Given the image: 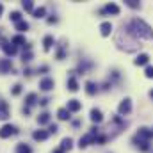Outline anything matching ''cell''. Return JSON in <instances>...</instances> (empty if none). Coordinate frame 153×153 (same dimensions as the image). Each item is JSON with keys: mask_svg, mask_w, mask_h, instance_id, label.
<instances>
[{"mask_svg": "<svg viewBox=\"0 0 153 153\" xmlns=\"http://www.w3.org/2000/svg\"><path fill=\"white\" fill-rule=\"evenodd\" d=\"M132 25L135 27V32H137V34H141L143 38H152V36H153L150 25H146L143 20H134V22H132Z\"/></svg>", "mask_w": 153, "mask_h": 153, "instance_id": "1", "label": "cell"}, {"mask_svg": "<svg viewBox=\"0 0 153 153\" xmlns=\"http://www.w3.org/2000/svg\"><path fill=\"white\" fill-rule=\"evenodd\" d=\"M14 134H18V130H16L13 125H4V126L0 128V137H2V139H5V137H9V135H14Z\"/></svg>", "mask_w": 153, "mask_h": 153, "instance_id": "2", "label": "cell"}, {"mask_svg": "<svg viewBox=\"0 0 153 153\" xmlns=\"http://www.w3.org/2000/svg\"><path fill=\"white\" fill-rule=\"evenodd\" d=\"M119 114H123V116H126V114H130V111H132V102L126 98V100H123L121 103H119Z\"/></svg>", "mask_w": 153, "mask_h": 153, "instance_id": "3", "label": "cell"}, {"mask_svg": "<svg viewBox=\"0 0 153 153\" xmlns=\"http://www.w3.org/2000/svg\"><path fill=\"white\" fill-rule=\"evenodd\" d=\"M53 85H55V82H53V78H43L41 82H39V87L43 89V91H50V89H53Z\"/></svg>", "mask_w": 153, "mask_h": 153, "instance_id": "4", "label": "cell"}, {"mask_svg": "<svg viewBox=\"0 0 153 153\" xmlns=\"http://www.w3.org/2000/svg\"><path fill=\"white\" fill-rule=\"evenodd\" d=\"M11 70H13L11 59H0V73H7Z\"/></svg>", "mask_w": 153, "mask_h": 153, "instance_id": "5", "label": "cell"}, {"mask_svg": "<svg viewBox=\"0 0 153 153\" xmlns=\"http://www.w3.org/2000/svg\"><path fill=\"white\" fill-rule=\"evenodd\" d=\"M70 112H78L80 109H82V103L78 102V100H70L68 102V107H66Z\"/></svg>", "mask_w": 153, "mask_h": 153, "instance_id": "6", "label": "cell"}, {"mask_svg": "<svg viewBox=\"0 0 153 153\" xmlns=\"http://www.w3.org/2000/svg\"><path fill=\"white\" fill-rule=\"evenodd\" d=\"M137 137L148 143V139H152V137H153V132H150L148 128H139V134H137Z\"/></svg>", "mask_w": 153, "mask_h": 153, "instance_id": "7", "label": "cell"}, {"mask_svg": "<svg viewBox=\"0 0 153 153\" xmlns=\"http://www.w3.org/2000/svg\"><path fill=\"white\" fill-rule=\"evenodd\" d=\"M9 117V105L7 102H0V119H7Z\"/></svg>", "mask_w": 153, "mask_h": 153, "instance_id": "8", "label": "cell"}, {"mask_svg": "<svg viewBox=\"0 0 153 153\" xmlns=\"http://www.w3.org/2000/svg\"><path fill=\"white\" fill-rule=\"evenodd\" d=\"M100 30H102V36H109L112 32V23L111 22H103L100 25Z\"/></svg>", "mask_w": 153, "mask_h": 153, "instance_id": "9", "label": "cell"}, {"mask_svg": "<svg viewBox=\"0 0 153 153\" xmlns=\"http://www.w3.org/2000/svg\"><path fill=\"white\" fill-rule=\"evenodd\" d=\"M71 146H73V139H71V137H64V139L61 141V150H62V152L71 150Z\"/></svg>", "mask_w": 153, "mask_h": 153, "instance_id": "10", "label": "cell"}, {"mask_svg": "<svg viewBox=\"0 0 153 153\" xmlns=\"http://www.w3.org/2000/svg\"><path fill=\"white\" fill-rule=\"evenodd\" d=\"M102 13H107V14H119V7H117L116 4H109V5H105V9H103Z\"/></svg>", "mask_w": 153, "mask_h": 153, "instance_id": "11", "label": "cell"}, {"mask_svg": "<svg viewBox=\"0 0 153 153\" xmlns=\"http://www.w3.org/2000/svg\"><path fill=\"white\" fill-rule=\"evenodd\" d=\"M102 119H103V116H102V112L98 109H93L91 111V121L93 123H102Z\"/></svg>", "mask_w": 153, "mask_h": 153, "instance_id": "12", "label": "cell"}, {"mask_svg": "<svg viewBox=\"0 0 153 153\" xmlns=\"http://www.w3.org/2000/svg\"><path fill=\"white\" fill-rule=\"evenodd\" d=\"M2 48H4V52H5L7 55H14V53H16V46H14L13 43H4Z\"/></svg>", "mask_w": 153, "mask_h": 153, "instance_id": "13", "label": "cell"}, {"mask_svg": "<svg viewBox=\"0 0 153 153\" xmlns=\"http://www.w3.org/2000/svg\"><path fill=\"white\" fill-rule=\"evenodd\" d=\"M96 91H98V87H96V84H94V82H87V84H85V93H87L89 96L96 94Z\"/></svg>", "mask_w": 153, "mask_h": 153, "instance_id": "14", "label": "cell"}, {"mask_svg": "<svg viewBox=\"0 0 153 153\" xmlns=\"http://www.w3.org/2000/svg\"><path fill=\"white\" fill-rule=\"evenodd\" d=\"M32 137H34L36 141H45V139L48 137V132H45V130H36V132L32 134Z\"/></svg>", "mask_w": 153, "mask_h": 153, "instance_id": "15", "label": "cell"}, {"mask_svg": "<svg viewBox=\"0 0 153 153\" xmlns=\"http://www.w3.org/2000/svg\"><path fill=\"white\" fill-rule=\"evenodd\" d=\"M57 116H59V119H61V121H66V119H70V117H71V112H70L68 109H59Z\"/></svg>", "mask_w": 153, "mask_h": 153, "instance_id": "16", "label": "cell"}, {"mask_svg": "<svg viewBox=\"0 0 153 153\" xmlns=\"http://www.w3.org/2000/svg\"><path fill=\"white\" fill-rule=\"evenodd\" d=\"M53 43H55L53 36H45V39H43V46H45V50H50Z\"/></svg>", "mask_w": 153, "mask_h": 153, "instance_id": "17", "label": "cell"}, {"mask_svg": "<svg viewBox=\"0 0 153 153\" xmlns=\"http://www.w3.org/2000/svg\"><path fill=\"white\" fill-rule=\"evenodd\" d=\"M148 61H150V57H148L146 53H141V55L135 59V64H137V66H143V64H148Z\"/></svg>", "mask_w": 153, "mask_h": 153, "instance_id": "18", "label": "cell"}, {"mask_svg": "<svg viewBox=\"0 0 153 153\" xmlns=\"http://www.w3.org/2000/svg\"><path fill=\"white\" fill-rule=\"evenodd\" d=\"M68 89H70V91H73V93L78 91V82H76V78H73V76H71V78H68Z\"/></svg>", "mask_w": 153, "mask_h": 153, "instance_id": "19", "label": "cell"}, {"mask_svg": "<svg viewBox=\"0 0 153 153\" xmlns=\"http://www.w3.org/2000/svg\"><path fill=\"white\" fill-rule=\"evenodd\" d=\"M16 153H32V150H30V146H27V144L20 143V144L16 146Z\"/></svg>", "mask_w": 153, "mask_h": 153, "instance_id": "20", "label": "cell"}, {"mask_svg": "<svg viewBox=\"0 0 153 153\" xmlns=\"http://www.w3.org/2000/svg\"><path fill=\"white\" fill-rule=\"evenodd\" d=\"M48 121H50V114H48V112H43V114L38 116V123L39 125H46Z\"/></svg>", "mask_w": 153, "mask_h": 153, "instance_id": "21", "label": "cell"}, {"mask_svg": "<svg viewBox=\"0 0 153 153\" xmlns=\"http://www.w3.org/2000/svg\"><path fill=\"white\" fill-rule=\"evenodd\" d=\"M36 100H38V96H36L34 93H30V94H27V98H25V103H27V107H30V105H34V103H36Z\"/></svg>", "mask_w": 153, "mask_h": 153, "instance_id": "22", "label": "cell"}, {"mask_svg": "<svg viewBox=\"0 0 153 153\" xmlns=\"http://www.w3.org/2000/svg\"><path fill=\"white\" fill-rule=\"evenodd\" d=\"M11 43H13L14 46H18V45H23V46H25V45H27V43H25V38H23V36H14Z\"/></svg>", "mask_w": 153, "mask_h": 153, "instance_id": "23", "label": "cell"}, {"mask_svg": "<svg viewBox=\"0 0 153 153\" xmlns=\"http://www.w3.org/2000/svg\"><path fill=\"white\" fill-rule=\"evenodd\" d=\"M16 29H18V30H20V32H25V30H27V29H29V23H27V22H23V20H22V22H18V23H16Z\"/></svg>", "mask_w": 153, "mask_h": 153, "instance_id": "24", "label": "cell"}, {"mask_svg": "<svg viewBox=\"0 0 153 153\" xmlns=\"http://www.w3.org/2000/svg\"><path fill=\"white\" fill-rule=\"evenodd\" d=\"M22 5H23V9H25V11H29V13H34V4H32L30 0H27V2H23Z\"/></svg>", "mask_w": 153, "mask_h": 153, "instance_id": "25", "label": "cell"}, {"mask_svg": "<svg viewBox=\"0 0 153 153\" xmlns=\"http://www.w3.org/2000/svg\"><path fill=\"white\" fill-rule=\"evenodd\" d=\"M45 14H46V9H45V7H39V9H34V16H36V18H43Z\"/></svg>", "mask_w": 153, "mask_h": 153, "instance_id": "26", "label": "cell"}, {"mask_svg": "<svg viewBox=\"0 0 153 153\" xmlns=\"http://www.w3.org/2000/svg\"><path fill=\"white\" fill-rule=\"evenodd\" d=\"M11 20H13V22H16V23H18V22H22V13L13 11V13H11Z\"/></svg>", "mask_w": 153, "mask_h": 153, "instance_id": "27", "label": "cell"}, {"mask_svg": "<svg viewBox=\"0 0 153 153\" xmlns=\"http://www.w3.org/2000/svg\"><path fill=\"white\" fill-rule=\"evenodd\" d=\"M22 61H23V62H29V61H32V53H30V52H27V53H23V57H22Z\"/></svg>", "mask_w": 153, "mask_h": 153, "instance_id": "28", "label": "cell"}, {"mask_svg": "<svg viewBox=\"0 0 153 153\" xmlns=\"http://www.w3.org/2000/svg\"><path fill=\"white\" fill-rule=\"evenodd\" d=\"M11 93H13L14 96H16V94H20V93H22V85H20V84H16V85L13 87V91H11Z\"/></svg>", "mask_w": 153, "mask_h": 153, "instance_id": "29", "label": "cell"}, {"mask_svg": "<svg viewBox=\"0 0 153 153\" xmlns=\"http://www.w3.org/2000/svg\"><path fill=\"white\" fill-rule=\"evenodd\" d=\"M146 76L148 78H153V66H148L146 68Z\"/></svg>", "mask_w": 153, "mask_h": 153, "instance_id": "30", "label": "cell"}, {"mask_svg": "<svg viewBox=\"0 0 153 153\" xmlns=\"http://www.w3.org/2000/svg\"><path fill=\"white\" fill-rule=\"evenodd\" d=\"M126 5H130V7H134V9H135V7H139V2H135V0H128V2H126Z\"/></svg>", "mask_w": 153, "mask_h": 153, "instance_id": "31", "label": "cell"}, {"mask_svg": "<svg viewBox=\"0 0 153 153\" xmlns=\"http://www.w3.org/2000/svg\"><path fill=\"white\" fill-rule=\"evenodd\" d=\"M57 130H59V128H57V125H50V128H48V132H50V134H57Z\"/></svg>", "mask_w": 153, "mask_h": 153, "instance_id": "32", "label": "cell"}, {"mask_svg": "<svg viewBox=\"0 0 153 153\" xmlns=\"http://www.w3.org/2000/svg\"><path fill=\"white\" fill-rule=\"evenodd\" d=\"M57 59H59V61H61V59H64V50H62V48L57 52Z\"/></svg>", "mask_w": 153, "mask_h": 153, "instance_id": "33", "label": "cell"}, {"mask_svg": "<svg viewBox=\"0 0 153 153\" xmlns=\"http://www.w3.org/2000/svg\"><path fill=\"white\" fill-rule=\"evenodd\" d=\"M39 71H41V73H46V71H48V68H46V66H41V68H39Z\"/></svg>", "mask_w": 153, "mask_h": 153, "instance_id": "34", "label": "cell"}, {"mask_svg": "<svg viewBox=\"0 0 153 153\" xmlns=\"http://www.w3.org/2000/svg\"><path fill=\"white\" fill-rule=\"evenodd\" d=\"M48 102H50V100H48V98H45V100H41V102H39V103H41V105H46V103H48Z\"/></svg>", "mask_w": 153, "mask_h": 153, "instance_id": "35", "label": "cell"}, {"mask_svg": "<svg viewBox=\"0 0 153 153\" xmlns=\"http://www.w3.org/2000/svg\"><path fill=\"white\" fill-rule=\"evenodd\" d=\"M53 153H64V152H62V150L59 148V150H55V152H53Z\"/></svg>", "mask_w": 153, "mask_h": 153, "instance_id": "36", "label": "cell"}, {"mask_svg": "<svg viewBox=\"0 0 153 153\" xmlns=\"http://www.w3.org/2000/svg\"><path fill=\"white\" fill-rule=\"evenodd\" d=\"M2 11H4V7H2V4H0V14H2Z\"/></svg>", "mask_w": 153, "mask_h": 153, "instance_id": "37", "label": "cell"}, {"mask_svg": "<svg viewBox=\"0 0 153 153\" xmlns=\"http://www.w3.org/2000/svg\"><path fill=\"white\" fill-rule=\"evenodd\" d=\"M150 96H152V98H153V91H152V93H150Z\"/></svg>", "mask_w": 153, "mask_h": 153, "instance_id": "38", "label": "cell"}]
</instances>
